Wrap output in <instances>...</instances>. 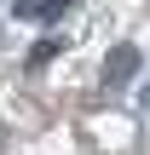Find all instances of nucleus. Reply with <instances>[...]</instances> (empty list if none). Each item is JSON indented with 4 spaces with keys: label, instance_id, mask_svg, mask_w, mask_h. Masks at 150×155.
Segmentation results:
<instances>
[{
    "label": "nucleus",
    "instance_id": "f257e3e1",
    "mask_svg": "<svg viewBox=\"0 0 150 155\" xmlns=\"http://www.w3.org/2000/svg\"><path fill=\"white\" fill-rule=\"evenodd\" d=\"M133 75H139V46H116L104 58V86H127Z\"/></svg>",
    "mask_w": 150,
    "mask_h": 155
},
{
    "label": "nucleus",
    "instance_id": "f03ea898",
    "mask_svg": "<svg viewBox=\"0 0 150 155\" xmlns=\"http://www.w3.org/2000/svg\"><path fill=\"white\" fill-rule=\"evenodd\" d=\"M58 46H64V40H58V35H52V40H35V52H29V63H35V69H40V63H46V58H52V52H58Z\"/></svg>",
    "mask_w": 150,
    "mask_h": 155
},
{
    "label": "nucleus",
    "instance_id": "7ed1b4c3",
    "mask_svg": "<svg viewBox=\"0 0 150 155\" xmlns=\"http://www.w3.org/2000/svg\"><path fill=\"white\" fill-rule=\"evenodd\" d=\"M0 150H6V132H0Z\"/></svg>",
    "mask_w": 150,
    "mask_h": 155
}]
</instances>
